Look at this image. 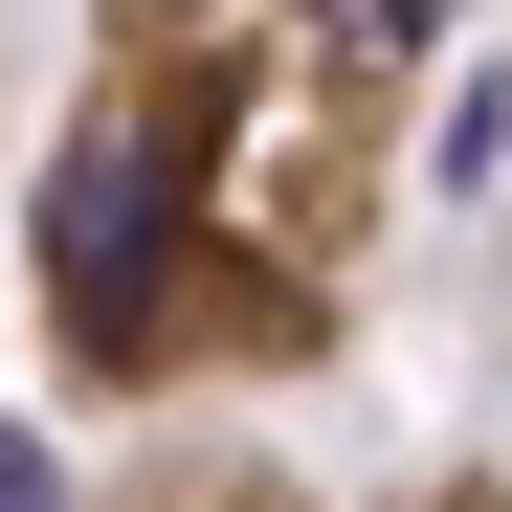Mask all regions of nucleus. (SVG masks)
Returning <instances> with one entry per match:
<instances>
[{"mask_svg": "<svg viewBox=\"0 0 512 512\" xmlns=\"http://www.w3.org/2000/svg\"><path fill=\"white\" fill-rule=\"evenodd\" d=\"M0 90H23V0H0Z\"/></svg>", "mask_w": 512, "mask_h": 512, "instance_id": "3", "label": "nucleus"}, {"mask_svg": "<svg viewBox=\"0 0 512 512\" xmlns=\"http://www.w3.org/2000/svg\"><path fill=\"white\" fill-rule=\"evenodd\" d=\"M67 512H512V468H290V446H245V423H179V446L90 468Z\"/></svg>", "mask_w": 512, "mask_h": 512, "instance_id": "2", "label": "nucleus"}, {"mask_svg": "<svg viewBox=\"0 0 512 512\" xmlns=\"http://www.w3.org/2000/svg\"><path fill=\"white\" fill-rule=\"evenodd\" d=\"M468 0H90L23 156V357L67 423L179 446L379 334Z\"/></svg>", "mask_w": 512, "mask_h": 512, "instance_id": "1", "label": "nucleus"}]
</instances>
